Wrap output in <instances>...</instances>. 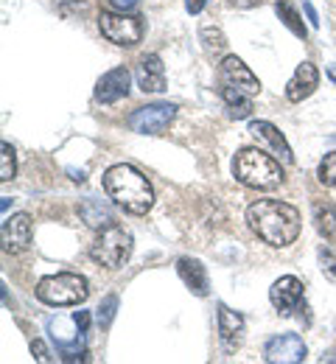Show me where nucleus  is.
Returning <instances> with one entry per match:
<instances>
[{
	"label": "nucleus",
	"mask_w": 336,
	"mask_h": 364,
	"mask_svg": "<svg viewBox=\"0 0 336 364\" xmlns=\"http://www.w3.org/2000/svg\"><path fill=\"white\" fill-rule=\"evenodd\" d=\"M249 230L269 247H288L300 235V210L281 199H258L246 208Z\"/></svg>",
	"instance_id": "f257e3e1"
},
{
	"label": "nucleus",
	"mask_w": 336,
	"mask_h": 364,
	"mask_svg": "<svg viewBox=\"0 0 336 364\" xmlns=\"http://www.w3.org/2000/svg\"><path fill=\"white\" fill-rule=\"evenodd\" d=\"M104 191H107V196L124 213H132V216H143V213L151 210V205H154L151 182L146 180L135 166H126V163H118V166L107 168V174H104Z\"/></svg>",
	"instance_id": "f03ea898"
},
{
	"label": "nucleus",
	"mask_w": 336,
	"mask_h": 364,
	"mask_svg": "<svg viewBox=\"0 0 336 364\" xmlns=\"http://www.w3.org/2000/svg\"><path fill=\"white\" fill-rule=\"evenodd\" d=\"M233 174L241 185L255 191H272L283 182L281 160L261 149H241L233 160Z\"/></svg>",
	"instance_id": "7ed1b4c3"
},
{
	"label": "nucleus",
	"mask_w": 336,
	"mask_h": 364,
	"mask_svg": "<svg viewBox=\"0 0 336 364\" xmlns=\"http://www.w3.org/2000/svg\"><path fill=\"white\" fill-rule=\"evenodd\" d=\"M37 297L53 306V309H67V306H82L87 297H90V286H87V277L73 272H59L48 274L37 283Z\"/></svg>",
	"instance_id": "20e7f679"
},
{
	"label": "nucleus",
	"mask_w": 336,
	"mask_h": 364,
	"mask_svg": "<svg viewBox=\"0 0 336 364\" xmlns=\"http://www.w3.org/2000/svg\"><path fill=\"white\" fill-rule=\"evenodd\" d=\"M132 255V235L118 225L98 230L96 241L90 244V258L107 267V269H121Z\"/></svg>",
	"instance_id": "39448f33"
},
{
	"label": "nucleus",
	"mask_w": 336,
	"mask_h": 364,
	"mask_svg": "<svg viewBox=\"0 0 336 364\" xmlns=\"http://www.w3.org/2000/svg\"><path fill=\"white\" fill-rule=\"evenodd\" d=\"M98 28L101 34L121 48H132L143 40V17L129 14V11H101L98 14Z\"/></svg>",
	"instance_id": "423d86ee"
},
{
	"label": "nucleus",
	"mask_w": 336,
	"mask_h": 364,
	"mask_svg": "<svg viewBox=\"0 0 336 364\" xmlns=\"http://www.w3.org/2000/svg\"><path fill=\"white\" fill-rule=\"evenodd\" d=\"M174 115H177L174 104H148V107H141L129 115V127L141 135H160L168 129Z\"/></svg>",
	"instance_id": "0eeeda50"
},
{
	"label": "nucleus",
	"mask_w": 336,
	"mask_h": 364,
	"mask_svg": "<svg viewBox=\"0 0 336 364\" xmlns=\"http://www.w3.org/2000/svg\"><path fill=\"white\" fill-rule=\"evenodd\" d=\"M0 238H3V252H11V255H20L31 247V238H34V222L28 213H14V216H6L3 225H0Z\"/></svg>",
	"instance_id": "6e6552de"
},
{
	"label": "nucleus",
	"mask_w": 336,
	"mask_h": 364,
	"mask_svg": "<svg viewBox=\"0 0 336 364\" xmlns=\"http://www.w3.org/2000/svg\"><path fill=\"white\" fill-rule=\"evenodd\" d=\"M305 342L297 333H281L264 348V359L269 364H300L305 362Z\"/></svg>",
	"instance_id": "1a4fd4ad"
},
{
	"label": "nucleus",
	"mask_w": 336,
	"mask_h": 364,
	"mask_svg": "<svg viewBox=\"0 0 336 364\" xmlns=\"http://www.w3.org/2000/svg\"><path fill=\"white\" fill-rule=\"evenodd\" d=\"M269 300H272V306L278 309L281 317H291L303 306V283L294 274H286V277L275 280L272 289H269Z\"/></svg>",
	"instance_id": "9d476101"
},
{
	"label": "nucleus",
	"mask_w": 336,
	"mask_h": 364,
	"mask_svg": "<svg viewBox=\"0 0 336 364\" xmlns=\"http://www.w3.org/2000/svg\"><path fill=\"white\" fill-rule=\"evenodd\" d=\"M219 82L222 85H230V87H239L246 95H258L261 92L258 76L241 62L239 56H224L222 59V65H219Z\"/></svg>",
	"instance_id": "9b49d317"
},
{
	"label": "nucleus",
	"mask_w": 336,
	"mask_h": 364,
	"mask_svg": "<svg viewBox=\"0 0 336 364\" xmlns=\"http://www.w3.org/2000/svg\"><path fill=\"white\" fill-rule=\"evenodd\" d=\"M249 135L258 140V146H266L269 154H275L278 160L294 163V154H291V149H288L286 137L281 135V129L272 127L269 121H252V124H249Z\"/></svg>",
	"instance_id": "f8f14e48"
},
{
	"label": "nucleus",
	"mask_w": 336,
	"mask_h": 364,
	"mask_svg": "<svg viewBox=\"0 0 336 364\" xmlns=\"http://www.w3.org/2000/svg\"><path fill=\"white\" fill-rule=\"evenodd\" d=\"M129 82H132V76H129L126 68H115V70L104 73L96 85V101L98 104H115V101L126 98L129 95Z\"/></svg>",
	"instance_id": "ddd939ff"
},
{
	"label": "nucleus",
	"mask_w": 336,
	"mask_h": 364,
	"mask_svg": "<svg viewBox=\"0 0 336 364\" xmlns=\"http://www.w3.org/2000/svg\"><path fill=\"white\" fill-rule=\"evenodd\" d=\"M135 79H138V87L143 92H163L166 90V65H163V59L157 53H146L138 62Z\"/></svg>",
	"instance_id": "4468645a"
},
{
	"label": "nucleus",
	"mask_w": 336,
	"mask_h": 364,
	"mask_svg": "<svg viewBox=\"0 0 336 364\" xmlns=\"http://www.w3.org/2000/svg\"><path fill=\"white\" fill-rule=\"evenodd\" d=\"M317 87H320V70H317L311 62H303V65L294 70V76L288 79L286 98L291 104H300V101H305Z\"/></svg>",
	"instance_id": "2eb2a0df"
},
{
	"label": "nucleus",
	"mask_w": 336,
	"mask_h": 364,
	"mask_svg": "<svg viewBox=\"0 0 336 364\" xmlns=\"http://www.w3.org/2000/svg\"><path fill=\"white\" fill-rule=\"evenodd\" d=\"M177 272H180L183 283L191 289L196 297H207V294H210L207 269L202 267V261H196V258H180V261H177Z\"/></svg>",
	"instance_id": "dca6fc26"
},
{
	"label": "nucleus",
	"mask_w": 336,
	"mask_h": 364,
	"mask_svg": "<svg viewBox=\"0 0 336 364\" xmlns=\"http://www.w3.org/2000/svg\"><path fill=\"white\" fill-rule=\"evenodd\" d=\"M241 333H244V317L222 303L219 306V336H222L224 350H236L239 348Z\"/></svg>",
	"instance_id": "f3484780"
},
{
	"label": "nucleus",
	"mask_w": 336,
	"mask_h": 364,
	"mask_svg": "<svg viewBox=\"0 0 336 364\" xmlns=\"http://www.w3.org/2000/svg\"><path fill=\"white\" fill-rule=\"evenodd\" d=\"M79 216H82V222H85L87 228H93V230H104L112 225V210H109V205H107L104 199H93V196L79 205Z\"/></svg>",
	"instance_id": "a211bd4d"
},
{
	"label": "nucleus",
	"mask_w": 336,
	"mask_h": 364,
	"mask_svg": "<svg viewBox=\"0 0 336 364\" xmlns=\"http://www.w3.org/2000/svg\"><path fill=\"white\" fill-rule=\"evenodd\" d=\"M311 216H314V228H317V232H320L325 241L336 244V205L334 202H328V199L314 202Z\"/></svg>",
	"instance_id": "6ab92c4d"
},
{
	"label": "nucleus",
	"mask_w": 336,
	"mask_h": 364,
	"mask_svg": "<svg viewBox=\"0 0 336 364\" xmlns=\"http://www.w3.org/2000/svg\"><path fill=\"white\" fill-rule=\"evenodd\" d=\"M222 98L230 109V115L241 121V118H249L252 115V95H246L239 87H230V85H222Z\"/></svg>",
	"instance_id": "aec40b11"
},
{
	"label": "nucleus",
	"mask_w": 336,
	"mask_h": 364,
	"mask_svg": "<svg viewBox=\"0 0 336 364\" xmlns=\"http://www.w3.org/2000/svg\"><path fill=\"white\" fill-rule=\"evenodd\" d=\"M275 11H278V17L283 20V26H286L288 31L297 37V40H305V26H303V20H300V11L288 3V0H281V3H275Z\"/></svg>",
	"instance_id": "412c9836"
},
{
	"label": "nucleus",
	"mask_w": 336,
	"mask_h": 364,
	"mask_svg": "<svg viewBox=\"0 0 336 364\" xmlns=\"http://www.w3.org/2000/svg\"><path fill=\"white\" fill-rule=\"evenodd\" d=\"M17 174V154L11 149V143H0V182H9L14 180Z\"/></svg>",
	"instance_id": "4be33fe9"
},
{
	"label": "nucleus",
	"mask_w": 336,
	"mask_h": 364,
	"mask_svg": "<svg viewBox=\"0 0 336 364\" xmlns=\"http://www.w3.org/2000/svg\"><path fill=\"white\" fill-rule=\"evenodd\" d=\"M115 311H118V294H107L101 300V306L96 309V319L101 328H109L112 319H115Z\"/></svg>",
	"instance_id": "5701e85b"
},
{
	"label": "nucleus",
	"mask_w": 336,
	"mask_h": 364,
	"mask_svg": "<svg viewBox=\"0 0 336 364\" xmlns=\"http://www.w3.org/2000/svg\"><path fill=\"white\" fill-rule=\"evenodd\" d=\"M317 177H320V182H323L325 188H336V151L325 154V160H323L320 168H317Z\"/></svg>",
	"instance_id": "b1692460"
},
{
	"label": "nucleus",
	"mask_w": 336,
	"mask_h": 364,
	"mask_svg": "<svg viewBox=\"0 0 336 364\" xmlns=\"http://www.w3.org/2000/svg\"><path fill=\"white\" fill-rule=\"evenodd\" d=\"M317 258H320V269H323V274L331 280V283H336V252L334 250H320L317 252Z\"/></svg>",
	"instance_id": "393cba45"
},
{
	"label": "nucleus",
	"mask_w": 336,
	"mask_h": 364,
	"mask_svg": "<svg viewBox=\"0 0 336 364\" xmlns=\"http://www.w3.org/2000/svg\"><path fill=\"white\" fill-rule=\"evenodd\" d=\"M31 353L37 356V362H50V353H48V348L40 342V339H34L31 342Z\"/></svg>",
	"instance_id": "a878e982"
},
{
	"label": "nucleus",
	"mask_w": 336,
	"mask_h": 364,
	"mask_svg": "<svg viewBox=\"0 0 336 364\" xmlns=\"http://www.w3.org/2000/svg\"><path fill=\"white\" fill-rule=\"evenodd\" d=\"M115 11H132L135 6H138V0H107Z\"/></svg>",
	"instance_id": "bb28decb"
},
{
	"label": "nucleus",
	"mask_w": 336,
	"mask_h": 364,
	"mask_svg": "<svg viewBox=\"0 0 336 364\" xmlns=\"http://www.w3.org/2000/svg\"><path fill=\"white\" fill-rule=\"evenodd\" d=\"M73 317H76V322H79V328H82L85 333L90 331V314H87V311H76Z\"/></svg>",
	"instance_id": "cd10ccee"
},
{
	"label": "nucleus",
	"mask_w": 336,
	"mask_h": 364,
	"mask_svg": "<svg viewBox=\"0 0 336 364\" xmlns=\"http://www.w3.org/2000/svg\"><path fill=\"white\" fill-rule=\"evenodd\" d=\"M303 9H305V17H308L311 28H320V20H317V11H314V6H311V3H305Z\"/></svg>",
	"instance_id": "c85d7f7f"
},
{
	"label": "nucleus",
	"mask_w": 336,
	"mask_h": 364,
	"mask_svg": "<svg viewBox=\"0 0 336 364\" xmlns=\"http://www.w3.org/2000/svg\"><path fill=\"white\" fill-rule=\"evenodd\" d=\"M205 3H207V0H185V9H188L191 14H199V11L205 9Z\"/></svg>",
	"instance_id": "c756f323"
},
{
	"label": "nucleus",
	"mask_w": 336,
	"mask_h": 364,
	"mask_svg": "<svg viewBox=\"0 0 336 364\" xmlns=\"http://www.w3.org/2000/svg\"><path fill=\"white\" fill-rule=\"evenodd\" d=\"M233 6H239V9H252V6H258V0H230Z\"/></svg>",
	"instance_id": "7c9ffc66"
},
{
	"label": "nucleus",
	"mask_w": 336,
	"mask_h": 364,
	"mask_svg": "<svg viewBox=\"0 0 336 364\" xmlns=\"http://www.w3.org/2000/svg\"><path fill=\"white\" fill-rule=\"evenodd\" d=\"M70 177L76 182H85V171H70Z\"/></svg>",
	"instance_id": "2f4dec72"
},
{
	"label": "nucleus",
	"mask_w": 336,
	"mask_h": 364,
	"mask_svg": "<svg viewBox=\"0 0 336 364\" xmlns=\"http://www.w3.org/2000/svg\"><path fill=\"white\" fill-rule=\"evenodd\" d=\"M328 79H331V82H336V65H331V68H328Z\"/></svg>",
	"instance_id": "473e14b6"
}]
</instances>
